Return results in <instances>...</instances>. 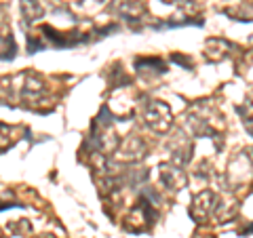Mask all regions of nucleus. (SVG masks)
Segmentation results:
<instances>
[{"label": "nucleus", "mask_w": 253, "mask_h": 238, "mask_svg": "<svg viewBox=\"0 0 253 238\" xmlns=\"http://www.w3.org/2000/svg\"><path fill=\"white\" fill-rule=\"evenodd\" d=\"M146 122L152 126L154 131H167L171 124L169 108L163 101H150L146 106Z\"/></svg>", "instance_id": "nucleus-1"}, {"label": "nucleus", "mask_w": 253, "mask_h": 238, "mask_svg": "<svg viewBox=\"0 0 253 238\" xmlns=\"http://www.w3.org/2000/svg\"><path fill=\"white\" fill-rule=\"evenodd\" d=\"M21 13H23L26 23H34L44 15V11H42V6H41L38 0H21Z\"/></svg>", "instance_id": "nucleus-2"}]
</instances>
